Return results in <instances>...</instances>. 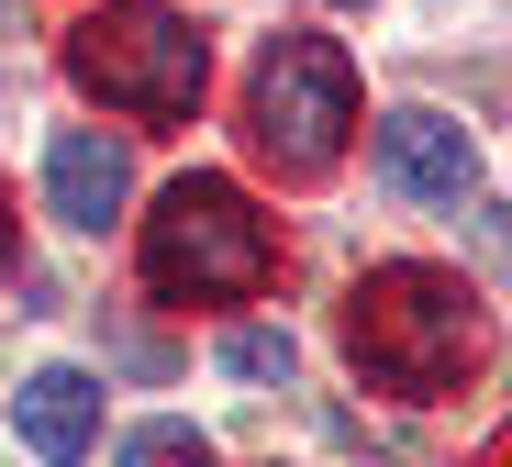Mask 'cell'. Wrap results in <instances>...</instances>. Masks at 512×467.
<instances>
[{"label":"cell","instance_id":"cell-1","mask_svg":"<svg viewBox=\"0 0 512 467\" xmlns=\"http://www.w3.org/2000/svg\"><path fill=\"white\" fill-rule=\"evenodd\" d=\"M346 356L390 401H435L479 367V301L446 267H368L346 301Z\"/></svg>","mask_w":512,"mask_h":467},{"label":"cell","instance_id":"cell-2","mask_svg":"<svg viewBox=\"0 0 512 467\" xmlns=\"http://www.w3.org/2000/svg\"><path fill=\"white\" fill-rule=\"evenodd\" d=\"M268 267H279L268 212H256L234 178H212V167H190L179 190L145 212V278L167 301H256Z\"/></svg>","mask_w":512,"mask_h":467},{"label":"cell","instance_id":"cell-3","mask_svg":"<svg viewBox=\"0 0 512 467\" xmlns=\"http://www.w3.org/2000/svg\"><path fill=\"white\" fill-rule=\"evenodd\" d=\"M67 78L90 89L101 112H134V123H190L201 112V34L167 12V0H101L90 23H67Z\"/></svg>","mask_w":512,"mask_h":467},{"label":"cell","instance_id":"cell-4","mask_svg":"<svg viewBox=\"0 0 512 467\" xmlns=\"http://www.w3.org/2000/svg\"><path fill=\"white\" fill-rule=\"evenodd\" d=\"M245 134L279 178H323L357 134V67L334 34H279L256 56V89H245Z\"/></svg>","mask_w":512,"mask_h":467},{"label":"cell","instance_id":"cell-5","mask_svg":"<svg viewBox=\"0 0 512 467\" xmlns=\"http://www.w3.org/2000/svg\"><path fill=\"white\" fill-rule=\"evenodd\" d=\"M379 178H390L401 201H423V212H457L479 190V145L446 112H390L379 123Z\"/></svg>","mask_w":512,"mask_h":467},{"label":"cell","instance_id":"cell-6","mask_svg":"<svg viewBox=\"0 0 512 467\" xmlns=\"http://www.w3.org/2000/svg\"><path fill=\"white\" fill-rule=\"evenodd\" d=\"M45 201H56V223H78V234H101V223H123V201H134V156L112 145V134H56L45 145Z\"/></svg>","mask_w":512,"mask_h":467},{"label":"cell","instance_id":"cell-7","mask_svg":"<svg viewBox=\"0 0 512 467\" xmlns=\"http://www.w3.org/2000/svg\"><path fill=\"white\" fill-rule=\"evenodd\" d=\"M23 445L45 467H78L101 445V379H90V367H34V379H23Z\"/></svg>","mask_w":512,"mask_h":467},{"label":"cell","instance_id":"cell-8","mask_svg":"<svg viewBox=\"0 0 512 467\" xmlns=\"http://www.w3.org/2000/svg\"><path fill=\"white\" fill-rule=\"evenodd\" d=\"M112 467H212V445H201L190 423H134Z\"/></svg>","mask_w":512,"mask_h":467},{"label":"cell","instance_id":"cell-9","mask_svg":"<svg viewBox=\"0 0 512 467\" xmlns=\"http://www.w3.org/2000/svg\"><path fill=\"white\" fill-rule=\"evenodd\" d=\"M223 367H234V379H290V334L279 323H234L223 334Z\"/></svg>","mask_w":512,"mask_h":467},{"label":"cell","instance_id":"cell-10","mask_svg":"<svg viewBox=\"0 0 512 467\" xmlns=\"http://www.w3.org/2000/svg\"><path fill=\"white\" fill-rule=\"evenodd\" d=\"M0 267H12V212H0Z\"/></svg>","mask_w":512,"mask_h":467},{"label":"cell","instance_id":"cell-11","mask_svg":"<svg viewBox=\"0 0 512 467\" xmlns=\"http://www.w3.org/2000/svg\"><path fill=\"white\" fill-rule=\"evenodd\" d=\"M490 467H512V434H501V456H490Z\"/></svg>","mask_w":512,"mask_h":467}]
</instances>
